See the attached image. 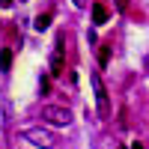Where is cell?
<instances>
[{"instance_id":"cell-1","label":"cell","mask_w":149,"mask_h":149,"mask_svg":"<svg viewBox=\"0 0 149 149\" xmlns=\"http://www.w3.org/2000/svg\"><path fill=\"white\" fill-rule=\"evenodd\" d=\"M24 140H30L33 146H39V149H54L57 146V137L51 131H45V128H27V131H24Z\"/></svg>"},{"instance_id":"cell-2","label":"cell","mask_w":149,"mask_h":149,"mask_svg":"<svg viewBox=\"0 0 149 149\" xmlns=\"http://www.w3.org/2000/svg\"><path fill=\"white\" fill-rule=\"evenodd\" d=\"M42 119H48L51 125H69V122H72V113H69V107L45 104V107H42Z\"/></svg>"},{"instance_id":"cell-3","label":"cell","mask_w":149,"mask_h":149,"mask_svg":"<svg viewBox=\"0 0 149 149\" xmlns=\"http://www.w3.org/2000/svg\"><path fill=\"white\" fill-rule=\"evenodd\" d=\"M90 84H93V90H95V104H98V113H102V116H107V113H110V102H107V90H104L102 78H98V74H93V78H90Z\"/></svg>"},{"instance_id":"cell-4","label":"cell","mask_w":149,"mask_h":149,"mask_svg":"<svg viewBox=\"0 0 149 149\" xmlns=\"http://www.w3.org/2000/svg\"><path fill=\"white\" fill-rule=\"evenodd\" d=\"M104 21H107V6L102 0H95L93 3V24H104Z\"/></svg>"},{"instance_id":"cell-5","label":"cell","mask_w":149,"mask_h":149,"mask_svg":"<svg viewBox=\"0 0 149 149\" xmlns=\"http://www.w3.org/2000/svg\"><path fill=\"white\" fill-rule=\"evenodd\" d=\"M0 69L3 72L12 69V48H3V51H0Z\"/></svg>"},{"instance_id":"cell-6","label":"cell","mask_w":149,"mask_h":149,"mask_svg":"<svg viewBox=\"0 0 149 149\" xmlns=\"http://www.w3.org/2000/svg\"><path fill=\"white\" fill-rule=\"evenodd\" d=\"M51 72L54 74H63V54H60V51L51 54Z\"/></svg>"},{"instance_id":"cell-7","label":"cell","mask_w":149,"mask_h":149,"mask_svg":"<svg viewBox=\"0 0 149 149\" xmlns=\"http://www.w3.org/2000/svg\"><path fill=\"white\" fill-rule=\"evenodd\" d=\"M48 24H51V15H48V12H42V15H36V21H33V27L39 30V33H42V30H48Z\"/></svg>"},{"instance_id":"cell-8","label":"cell","mask_w":149,"mask_h":149,"mask_svg":"<svg viewBox=\"0 0 149 149\" xmlns=\"http://www.w3.org/2000/svg\"><path fill=\"white\" fill-rule=\"evenodd\" d=\"M98 63H102V66L110 63V45H102V51H98Z\"/></svg>"},{"instance_id":"cell-9","label":"cell","mask_w":149,"mask_h":149,"mask_svg":"<svg viewBox=\"0 0 149 149\" xmlns=\"http://www.w3.org/2000/svg\"><path fill=\"white\" fill-rule=\"evenodd\" d=\"M116 6H119V9H125V6H128V0H116Z\"/></svg>"},{"instance_id":"cell-10","label":"cell","mask_w":149,"mask_h":149,"mask_svg":"<svg viewBox=\"0 0 149 149\" xmlns=\"http://www.w3.org/2000/svg\"><path fill=\"white\" fill-rule=\"evenodd\" d=\"M74 6H78V9H84V6H86V0H74Z\"/></svg>"},{"instance_id":"cell-11","label":"cell","mask_w":149,"mask_h":149,"mask_svg":"<svg viewBox=\"0 0 149 149\" xmlns=\"http://www.w3.org/2000/svg\"><path fill=\"white\" fill-rule=\"evenodd\" d=\"M0 3H3V6H6V9H9V6H12V0H0Z\"/></svg>"},{"instance_id":"cell-12","label":"cell","mask_w":149,"mask_h":149,"mask_svg":"<svg viewBox=\"0 0 149 149\" xmlns=\"http://www.w3.org/2000/svg\"><path fill=\"white\" fill-rule=\"evenodd\" d=\"M131 149H143V143H131Z\"/></svg>"},{"instance_id":"cell-13","label":"cell","mask_w":149,"mask_h":149,"mask_svg":"<svg viewBox=\"0 0 149 149\" xmlns=\"http://www.w3.org/2000/svg\"><path fill=\"white\" fill-rule=\"evenodd\" d=\"M119 149H125V146H119Z\"/></svg>"}]
</instances>
